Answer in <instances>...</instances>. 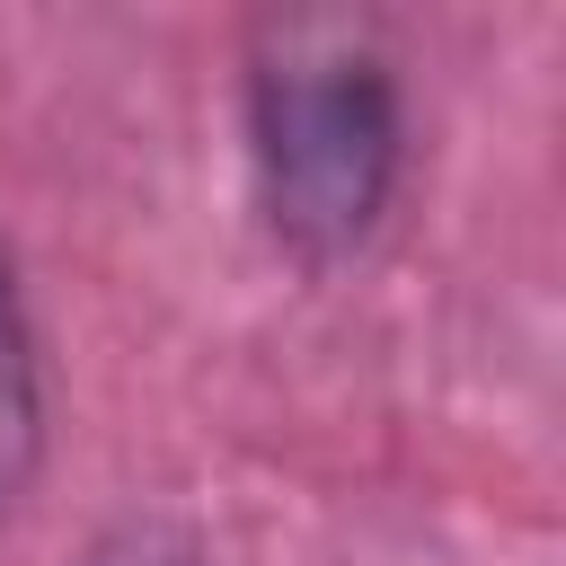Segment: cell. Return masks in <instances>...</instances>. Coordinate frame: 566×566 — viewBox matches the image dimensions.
Listing matches in <instances>:
<instances>
[{"label": "cell", "mask_w": 566, "mask_h": 566, "mask_svg": "<svg viewBox=\"0 0 566 566\" xmlns=\"http://www.w3.org/2000/svg\"><path fill=\"white\" fill-rule=\"evenodd\" d=\"M398 71L363 18H265L248 53V159L274 239L310 265L354 256L398 186Z\"/></svg>", "instance_id": "6da1fadb"}, {"label": "cell", "mask_w": 566, "mask_h": 566, "mask_svg": "<svg viewBox=\"0 0 566 566\" xmlns=\"http://www.w3.org/2000/svg\"><path fill=\"white\" fill-rule=\"evenodd\" d=\"M27 469H35V354H27L18 292L0 265V504L27 486Z\"/></svg>", "instance_id": "7a4b0ae2"}, {"label": "cell", "mask_w": 566, "mask_h": 566, "mask_svg": "<svg viewBox=\"0 0 566 566\" xmlns=\"http://www.w3.org/2000/svg\"><path fill=\"white\" fill-rule=\"evenodd\" d=\"M80 566H203V557H195V539L177 522H115V531L88 539Z\"/></svg>", "instance_id": "3957f363"}]
</instances>
